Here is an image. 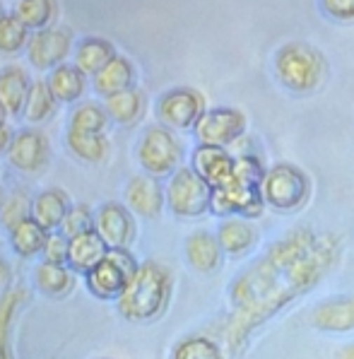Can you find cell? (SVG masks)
Here are the masks:
<instances>
[{"instance_id": "ba28073f", "label": "cell", "mask_w": 354, "mask_h": 359, "mask_svg": "<svg viewBox=\"0 0 354 359\" xmlns=\"http://www.w3.org/2000/svg\"><path fill=\"white\" fill-rule=\"evenodd\" d=\"M137 159L149 176L176 174L181 162V145L167 128H149L137 145Z\"/></svg>"}, {"instance_id": "e0dca14e", "label": "cell", "mask_w": 354, "mask_h": 359, "mask_svg": "<svg viewBox=\"0 0 354 359\" xmlns=\"http://www.w3.org/2000/svg\"><path fill=\"white\" fill-rule=\"evenodd\" d=\"M125 201L140 217H157L164 208V191L152 176H135L125 189Z\"/></svg>"}, {"instance_id": "cb8c5ba5", "label": "cell", "mask_w": 354, "mask_h": 359, "mask_svg": "<svg viewBox=\"0 0 354 359\" xmlns=\"http://www.w3.org/2000/svg\"><path fill=\"white\" fill-rule=\"evenodd\" d=\"M116 58V48L111 41L99 36H90L77 46L75 51V63L82 73H94L97 75L99 70L104 68L107 63H111Z\"/></svg>"}, {"instance_id": "8d00e7d4", "label": "cell", "mask_w": 354, "mask_h": 359, "mask_svg": "<svg viewBox=\"0 0 354 359\" xmlns=\"http://www.w3.org/2000/svg\"><path fill=\"white\" fill-rule=\"evenodd\" d=\"M265 169L261 164V159L253 157V154H243V157H236L234 162V179L243 181V184L251 186H261L265 179Z\"/></svg>"}, {"instance_id": "6da1fadb", "label": "cell", "mask_w": 354, "mask_h": 359, "mask_svg": "<svg viewBox=\"0 0 354 359\" xmlns=\"http://www.w3.org/2000/svg\"><path fill=\"white\" fill-rule=\"evenodd\" d=\"M340 256V239L311 229H294L275 241L229 290L234 311L226 318L224 342L231 355L265 321L316 287Z\"/></svg>"}, {"instance_id": "4fadbf2b", "label": "cell", "mask_w": 354, "mask_h": 359, "mask_svg": "<svg viewBox=\"0 0 354 359\" xmlns=\"http://www.w3.org/2000/svg\"><path fill=\"white\" fill-rule=\"evenodd\" d=\"M8 159L20 171H39L48 162V142L41 133L22 130L8 147Z\"/></svg>"}, {"instance_id": "8992f818", "label": "cell", "mask_w": 354, "mask_h": 359, "mask_svg": "<svg viewBox=\"0 0 354 359\" xmlns=\"http://www.w3.org/2000/svg\"><path fill=\"white\" fill-rule=\"evenodd\" d=\"M212 186L203 181L193 169H179L169 181L167 203L169 210L179 217H200L210 210Z\"/></svg>"}, {"instance_id": "60d3db41", "label": "cell", "mask_w": 354, "mask_h": 359, "mask_svg": "<svg viewBox=\"0 0 354 359\" xmlns=\"http://www.w3.org/2000/svg\"><path fill=\"white\" fill-rule=\"evenodd\" d=\"M337 359H354V342L352 345H345L340 352H337Z\"/></svg>"}, {"instance_id": "d4e9b609", "label": "cell", "mask_w": 354, "mask_h": 359, "mask_svg": "<svg viewBox=\"0 0 354 359\" xmlns=\"http://www.w3.org/2000/svg\"><path fill=\"white\" fill-rule=\"evenodd\" d=\"M46 85L51 90L53 99H58V102H75L85 92V75H82V70L77 65L75 68L73 65H58L48 75Z\"/></svg>"}, {"instance_id": "836d02e7", "label": "cell", "mask_w": 354, "mask_h": 359, "mask_svg": "<svg viewBox=\"0 0 354 359\" xmlns=\"http://www.w3.org/2000/svg\"><path fill=\"white\" fill-rule=\"evenodd\" d=\"M107 118L109 114L102 107H97V104H82L73 114V118H70V128L80 133H102L104 126H107Z\"/></svg>"}, {"instance_id": "d6986e66", "label": "cell", "mask_w": 354, "mask_h": 359, "mask_svg": "<svg viewBox=\"0 0 354 359\" xmlns=\"http://www.w3.org/2000/svg\"><path fill=\"white\" fill-rule=\"evenodd\" d=\"M217 239L226 256H243V253L253 248L258 234H256V229L248 224V219L226 217L217 229Z\"/></svg>"}, {"instance_id": "8fae6325", "label": "cell", "mask_w": 354, "mask_h": 359, "mask_svg": "<svg viewBox=\"0 0 354 359\" xmlns=\"http://www.w3.org/2000/svg\"><path fill=\"white\" fill-rule=\"evenodd\" d=\"M94 231L109 248H125L135 236V222L130 212L118 203H104L94 212Z\"/></svg>"}, {"instance_id": "ab89813d", "label": "cell", "mask_w": 354, "mask_h": 359, "mask_svg": "<svg viewBox=\"0 0 354 359\" xmlns=\"http://www.w3.org/2000/svg\"><path fill=\"white\" fill-rule=\"evenodd\" d=\"M13 133H10V128L5 123H0V152H5L10 147V142H13Z\"/></svg>"}, {"instance_id": "484cf974", "label": "cell", "mask_w": 354, "mask_h": 359, "mask_svg": "<svg viewBox=\"0 0 354 359\" xmlns=\"http://www.w3.org/2000/svg\"><path fill=\"white\" fill-rule=\"evenodd\" d=\"M36 287L43 292L46 297H63L73 290V275L65 265L58 263H39L36 273Z\"/></svg>"}, {"instance_id": "1f68e13d", "label": "cell", "mask_w": 354, "mask_h": 359, "mask_svg": "<svg viewBox=\"0 0 354 359\" xmlns=\"http://www.w3.org/2000/svg\"><path fill=\"white\" fill-rule=\"evenodd\" d=\"M53 111V95L48 90L46 82H34L29 87V97H27L25 104V116L32 121V123H39V121L48 118Z\"/></svg>"}, {"instance_id": "ac0fdd59", "label": "cell", "mask_w": 354, "mask_h": 359, "mask_svg": "<svg viewBox=\"0 0 354 359\" xmlns=\"http://www.w3.org/2000/svg\"><path fill=\"white\" fill-rule=\"evenodd\" d=\"M109 246L104 244V239L97 234V231H87V234H80L75 239H70V248H68V268H73L75 273H92L99 263L107 258Z\"/></svg>"}, {"instance_id": "7a4b0ae2", "label": "cell", "mask_w": 354, "mask_h": 359, "mask_svg": "<svg viewBox=\"0 0 354 359\" xmlns=\"http://www.w3.org/2000/svg\"><path fill=\"white\" fill-rule=\"evenodd\" d=\"M171 297V275L164 265L145 261L118 297V311L128 321L145 323L162 316Z\"/></svg>"}, {"instance_id": "44dd1931", "label": "cell", "mask_w": 354, "mask_h": 359, "mask_svg": "<svg viewBox=\"0 0 354 359\" xmlns=\"http://www.w3.org/2000/svg\"><path fill=\"white\" fill-rule=\"evenodd\" d=\"M70 210V203L65 198V193L60 191H43L32 201V217L36 219L46 231H53L60 227Z\"/></svg>"}, {"instance_id": "4dcf8cb0", "label": "cell", "mask_w": 354, "mask_h": 359, "mask_svg": "<svg viewBox=\"0 0 354 359\" xmlns=\"http://www.w3.org/2000/svg\"><path fill=\"white\" fill-rule=\"evenodd\" d=\"M15 18L25 27L41 29L53 18V3L51 0H20L18 8H15Z\"/></svg>"}, {"instance_id": "f1b7e54d", "label": "cell", "mask_w": 354, "mask_h": 359, "mask_svg": "<svg viewBox=\"0 0 354 359\" xmlns=\"http://www.w3.org/2000/svg\"><path fill=\"white\" fill-rule=\"evenodd\" d=\"M171 359H224V352L215 340L203 338V335H191L174 347Z\"/></svg>"}, {"instance_id": "3957f363", "label": "cell", "mask_w": 354, "mask_h": 359, "mask_svg": "<svg viewBox=\"0 0 354 359\" xmlns=\"http://www.w3.org/2000/svg\"><path fill=\"white\" fill-rule=\"evenodd\" d=\"M261 193L265 205L278 212H297L306 205L311 184H308V176L294 164H275L265 171Z\"/></svg>"}, {"instance_id": "7bdbcfd3", "label": "cell", "mask_w": 354, "mask_h": 359, "mask_svg": "<svg viewBox=\"0 0 354 359\" xmlns=\"http://www.w3.org/2000/svg\"><path fill=\"white\" fill-rule=\"evenodd\" d=\"M0 118H3V104H0Z\"/></svg>"}, {"instance_id": "d590c367", "label": "cell", "mask_w": 354, "mask_h": 359, "mask_svg": "<svg viewBox=\"0 0 354 359\" xmlns=\"http://www.w3.org/2000/svg\"><path fill=\"white\" fill-rule=\"evenodd\" d=\"M25 39H27V27L15 15L0 18V51L15 53L25 43Z\"/></svg>"}, {"instance_id": "30bf717a", "label": "cell", "mask_w": 354, "mask_h": 359, "mask_svg": "<svg viewBox=\"0 0 354 359\" xmlns=\"http://www.w3.org/2000/svg\"><path fill=\"white\" fill-rule=\"evenodd\" d=\"M157 114L169 128H196L200 116L205 114V102L196 90L179 87V90H171L159 99Z\"/></svg>"}, {"instance_id": "4316f807", "label": "cell", "mask_w": 354, "mask_h": 359, "mask_svg": "<svg viewBox=\"0 0 354 359\" xmlns=\"http://www.w3.org/2000/svg\"><path fill=\"white\" fill-rule=\"evenodd\" d=\"M68 145L77 157L85 162H102L107 157V137L102 133H80V130H68Z\"/></svg>"}, {"instance_id": "7c38bea8", "label": "cell", "mask_w": 354, "mask_h": 359, "mask_svg": "<svg viewBox=\"0 0 354 359\" xmlns=\"http://www.w3.org/2000/svg\"><path fill=\"white\" fill-rule=\"evenodd\" d=\"M234 162L236 159L217 145H200L193 152V171L212 189H222L234 179Z\"/></svg>"}, {"instance_id": "9a60e30c", "label": "cell", "mask_w": 354, "mask_h": 359, "mask_svg": "<svg viewBox=\"0 0 354 359\" xmlns=\"http://www.w3.org/2000/svg\"><path fill=\"white\" fill-rule=\"evenodd\" d=\"M70 43H73V36H70L68 29H46L39 32V34L29 41V60L36 65V68L46 70L58 65L60 60L68 56Z\"/></svg>"}, {"instance_id": "83f0119b", "label": "cell", "mask_w": 354, "mask_h": 359, "mask_svg": "<svg viewBox=\"0 0 354 359\" xmlns=\"http://www.w3.org/2000/svg\"><path fill=\"white\" fill-rule=\"evenodd\" d=\"M104 109H107L109 118H114L116 123H132L142 114V97L135 90L118 92V95L107 97V107Z\"/></svg>"}, {"instance_id": "2e32d148", "label": "cell", "mask_w": 354, "mask_h": 359, "mask_svg": "<svg viewBox=\"0 0 354 359\" xmlns=\"http://www.w3.org/2000/svg\"><path fill=\"white\" fill-rule=\"evenodd\" d=\"M222 246L217 234L210 231H193L186 239V258L198 273H215L222 265Z\"/></svg>"}, {"instance_id": "5bb4252c", "label": "cell", "mask_w": 354, "mask_h": 359, "mask_svg": "<svg viewBox=\"0 0 354 359\" xmlns=\"http://www.w3.org/2000/svg\"><path fill=\"white\" fill-rule=\"evenodd\" d=\"M311 325L323 333L354 330V297H335V299L320 302L311 311Z\"/></svg>"}, {"instance_id": "e575fe53", "label": "cell", "mask_w": 354, "mask_h": 359, "mask_svg": "<svg viewBox=\"0 0 354 359\" xmlns=\"http://www.w3.org/2000/svg\"><path fill=\"white\" fill-rule=\"evenodd\" d=\"M60 229H63V236H68V239H75V236H80V234L94 231L92 210L87 208L85 203H80V205H70L68 215H65V219H63V224H60Z\"/></svg>"}, {"instance_id": "74e56055", "label": "cell", "mask_w": 354, "mask_h": 359, "mask_svg": "<svg viewBox=\"0 0 354 359\" xmlns=\"http://www.w3.org/2000/svg\"><path fill=\"white\" fill-rule=\"evenodd\" d=\"M68 248H70V239L63 234H48L46 239V246H43V261L46 263H58V265H65L68 263Z\"/></svg>"}, {"instance_id": "f35d334b", "label": "cell", "mask_w": 354, "mask_h": 359, "mask_svg": "<svg viewBox=\"0 0 354 359\" xmlns=\"http://www.w3.org/2000/svg\"><path fill=\"white\" fill-rule=\"evenodd\" d=\"M323 10L335 20L354 22V0H320Z\"/></svg>"}, {"instance_id": "603a6c76", "label": "cell", "mask_w": 354, "mask_h": 359, "mask_svg": "<svg viewBox=\"0 0 354 359\" xmlns=\"http://www.w3.org/2000/svg\"><path fill=\"white\" fill-rule=\"evenodd\" d=\"M48 234H51V231H46L34 217H29V219H25V222H20L18 227L10 229V244H13V251L18 253V256L32 258L43 251Z\"/></svg>"}, {"instance_id": "7402d4cb", "label": "cell", "mask_w": 354, "mask_h": 359, "mask_svg": "<svg viewBox=\"0 0 354 359\" xmlns=\"http://www.w3.org/2000/svg\"><path fill=\"white\" fill-rule=\"evenodd\" d=\"M27 97H29V82H27V75L22 73L20 68H5L0 73V104H3L5 111L18 116L27 104Z\"/></svg>"}, {"instance_id": "ffe728a7", "label": "cell", "mask_w": 354, "mask_h": 359, "mask_svg": "<svg viewBox=\"0 0 354 359\" xmlns=\"http://www.w3.org/2000/svg\"><path fill=\"white\" fill-rule=\"evenodd\" d=\"M132 80H135V70H132L128 58L116 56L111 63H107L97 75H94V87L99 95L111 97L118 92L132 90Z\"/></svg>"}, {"instance_id": "b9f144b4", "label": "cell", "mask_w": 354, "mask_h": 359, "mask_svg": "<svg viewBox=\"0 0 354 359\" xmlns=\"http://www.w3.org/2000/svg\"><path fill=\"white\" fill-rule=\"evenodd\" d=\"M5 283H8V265H5V261L0 258V287Z\"/></svg>"}, {"instance_id": "277c9868", "label": "cell", "mask_w": 354, "mask_h": 359, "mask_svg": "<svg viewBox=\"0 0 354 359\" xmlns=\"http://www.w3.org/2000/svg\"><path fill=\"white\" fill-rule=\"evenodd\" d=\"M275 70L280 82L292 92H311L323 80V58L316 48L304 43H287L275 56Z\"/></svg>"}, {"instance_id": "9c48e42d", "label": "cell", "mask_w": 354, "mask_h": 359, "mask_svg": "<svg viewBox=\"0 0 354 359\" xmlns=\"http://www.w3.org/2000/svg\"><path fill=\"white\" fill-rule=\"evenodd\" d=\"M246 130V118L241 111L229 107L210 109L200 116V121L196 123V135L200 140V145H217L226 147L231 142H236Z\"/></svg>"}, {"instance_id": "5b68a950", "label": "cell", "mask_w": 354, "mask_h": 359, "mask_svg": "<svg viewBox=\"0 0 354 359\" xmlns=\"http://www.w3.org/2000/svg\"><path fill=\"white\" fill-rule=\"evenodd\" d=\"M137 268L140 263L132 258L128 248H109L107 258L92 273H87V287L99 299H118Z\"/></svg>"}, {"instance_id": "d6a6232c", "label": "cell", "mask_w": 354, "mask_h": 359, "mask_svg": "<svg viewBox=\"0 0 354 359\" xmlns=\"http://www.w3.org/2000/svg\"><path fill=\"white\" fill-rule=\"evenodd\" d=\"M32 217V201L22 193H13L0 203V222L8 229L18 227L20 222Z\"/></svg>"}, {"instance_id": "ee69618b", "label": "cell", "mask_w": 354, "mask_h": 359, "mask_svg": "<svg viewBox=\"0 0 354 359\" xmlns=\"http://www.w3.org/2000/svg\"><path fill=\"white\" fill-rule=\"evenodd\" d=\"M0 203H3V201H0Z\"/></svg>"}, {"instance_id": "f546056e", "label": "cell", "mask_w": 354, "mask_h": 359, "mask_svg": "<svg viewBox=\"0 0 354 359\" xmlns=\"http://www.w3.org/2000/svg\"><path fill=\"white\" fill-rule=\"evenodd\" d=\"M27 292L22 287L8 290L0 297V359H10L8 355V335H10V323H13L15 313H18L20 304L25 302Z\"/></svg>"}, {"instance_id": "52a82bcc", "label": "cell", "mask_w": 354, "mask_h": 359, "mask_svg": "<svg viewBox=\"0 0 354 359\" xmlns=\"http://www.w3.org/2000/svg\"><path fill=\"white\" fill-rule=\"evenodd\" d=\"M265 208L261 186L243 184L239 179H231L222 189H212L210 198V212L217 217H261Z\"/></svg>"}]
</instances>
